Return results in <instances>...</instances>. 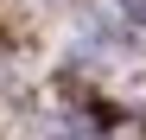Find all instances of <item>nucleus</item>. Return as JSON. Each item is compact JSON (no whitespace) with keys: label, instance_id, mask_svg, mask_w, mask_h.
<instances>
[]
</instances>
